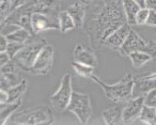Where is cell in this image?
<instances>
[{"instance_id":"cell-1","label":"cell","mask_w":156,"mask_h":125,"mask_svg":"<svg viewBox=\"0 0 156 125\" xmlns=\"http://www.w3.org/2000/svg\"><path fill=\"white\" fill-rule=\"evenodd\" d=\"M86 28L94 46L104 45L105 41L119 27L127 23L122 0H94Z\"/></svg>"},{"instance_id":"cell-2","label":"cell","mask_w":156,"mask_h":125,"mask_svg":"<svg viewBox=\"0 0 156 125\" xmlns=\"http://www.w3.org/2000/svg\"><path fill=\"white\" fill-rule=\"evenodd\" d=\"M90 78L103 88L106 97L114 104H125L127 101L133 98L135 78L131 73L126 74L120 81L113 85L105 83L94 74Z\"/></svg>"},{"instance_id":"cell-3","label":"cell","mask_w":156,"mask_h":125,"mask_svg":"<svg viewBox=\"0 0 156 125\" xmlns=\"http://www.w3.org/2000/svg\"><path fill=\"white\" fill-rule=\"evenodd\" d=\"M54 121L53 111L48 106H37L23 110H17L10 116L7 123L34 125V124H51Z\"/></svg>"},{"instance_id":"cell-4","label":"cell","mask_w":156,"mask_h":125,"mask_svg":"<svg viewBox=\"0 0 156 125\" xmlns=\"http://www.w3.org/2000/svg\"><path fill=\"white\" fill-rule=\"evenodd\" d=\"M47 45L46 41L37 37L36 35L32 36L12 59L19 69L25 72H30L33 64L35 63L39 54L42 48Z\"/></svg>"},{"instance_id":"cell-5","label":"cell","mask_w":156,"mask_h":125,"mask_svg":"<svg viewBox=\"0 0 156 125\" xmlns=\"http://www.w3.org/2000/svg\"><path fill=\"white\" fill-rule=\"evenodd\" d=\"M34 12V0H27L23 6L14 9L1 25H12L28 30L33 36L35 35L32 27V14Z\"/></svg>"},{"instance_id":"cell-6","label":"cell","mask_w":156,"mask_h":125,"mask_svg":"<svg viewBox=\"0 0 156 125\" xmlns=\"http://www.w3.org/2000/svg\"><path fill=\"white\" fill-rule=\"evenodd\" d=\"M67 110L73 113L82 124L87 123L92 116V106L90 95L73 91Z\"/></svg>"},{"instance_id":"cell-7","label":"cell","mask_w":156,"mask_h":125,"mask_svg":"<svg viewBox=\"0 0 156 125\" xmlns=\"http://www.w3.org/2000/svg\"><path fill=\"white\" fill-rule=\"evenodd\" d=\"M72 75L70 73H65L60 81L58 89L50 97V104L54 110L61 112L67 109L73 95Z\"/></svg>"},{"instance_id":"cell-8","label":"cell","mask_w":156,"mask_h":125,"mask_svg":"<svg viewBox=\"0 0 156 125\" xmlns=\"http://www.w3.org/2000/svg\"><path fill=\"white\" fill-rule=\"evenodd\" d=\"M54 59V48L51 45H45L33 64L30 73L36 75H48L51 72Z\"/></svg>"},{"instance_id":"cell-9","label":"cell","mask_w":156,"mask_h":125,"mask_svg":"<svg viewBox=\"0 0 156 125\" xmlns=\"http://www.w3.org/2000/svg\"><path fill=\"white\" fill-rule=\"evenodd\" d=\"M32 27L35 35L44 30L59 29L58 16H52L41 12H33Z\"/></svg>"},{"instance_id":"cell-10","label":"cell","mask_w":156,"mask_h":125,"mask_svg":"<svg viewBox=\"0 0 156 125\" xmlns=\"http://www.w3.org/2000/svg\"><path fill=\"white\" fill-rule=\"evenodd\" d=\"M145 105V96L132 98L126 102L122 112L123 123L128 124L139 119L140 114Z\"/></svg>"},{"instance_id":"cell-11","label":"cell","mask_w":156,"mask_h":125,"mask_svg":"<svg viewBox=\"0 0 156 125\" xmlns=\"http://www.w3.org/2000/svg\"><path fill=\"white\" fill-rule=\"evenodd\" d=\"M147 41H145L139 34L131 28L129 35L122 44V46L119 49V52L121 55L128 56L132 52L135 51H143L146 47Z\"/></svg>"},{"instance_id":"cell-12","label":"cell","mask_w":156,"mask_h":125,"mask_svg":"<svg viewBox=\"0 0 156 125\" xmlns=\"http://www.w3.org/2000/svg\"><path fill=\"white\" fill-rule=\"evenodd\" d=\"M154 88H156V73H152L138 79H135L133 98L145 96Z\"/></svg>"},{"instance_id":"cell-13","label":"cell","mask_w":156,"mask_h":125,"mask_svg":"<svg viewBox=\"0 0 156 125\" xmlns=\"http://www.w3.org/2000/svg\"><path fill=\"white\" fill-rule=\"evenodd\" d=\"M131 30V26L129 24H125L115 30L111 35L105 41L104 45L111 49L119 50L122 44L126 41Z\"/></svg>"},{"instance_id":"cell-14","label":"cell","mask_w":156,"mask_h":125,"mask_svg":"<svg viewBox=\"0 0 156 125\" xmlns=\"http://www.w3.org/2000/svg\"><path fill=\"white\" fill-rule=\"evenodd\" d=\"M73 60L79 63H83L91 67H96L97 58L94 51L91 48H87L78 44L73 51Z\"/></svg>"},{"instance_id":"cell-15","label":"cell","mask_w":156,"mask_h":125,"mask_svg":"<svg viewBox=\"0 0 156 125\" xmlns=\"http://www.w3.org/2000/svg\"><path fill=\"white\" fill-rule=\"evenodd\" d=\"M66 10L73 17L76 27H80L81 26H83L87 11V5L86 3L82 2L81 0H78L74 4L71 5Z\"/></svg>"},{"instance_id":"cell-16","label":"cell","mask_w":156,"mask_h":125,"mask_svg":"<svg viewBox=\"0 0 156 125\" xmlns=\"http://www.w3.org/2000/svg\"><path fill=\"white\" fill-rule=\"evenodd\" d=\"M58 9L59 4L58 0H34V12L58 16Z\"/></svg>"},{"instance_id":"cell-17","label":"cell","mask_w":156,"mask_h":125,"mask_svg":"<svg viewBox=\"0 0 156 125\" xmlns=\"http://www.w3.org/2000/svg\"><path fill=\"white\" fill-rule=\"evenodd\" d=\"M126 104V103H125ZM125 104H115L116 105L107 108L103 112V118L105 120V124H122V112Z\"/></svg>"},{"instance_id":"cell-18","label":"cell","mask_w":156,"mask_h":125,"mask_svg":"<svg viewBox=\"0 0 156 125\" xmlns=\"http://www.w3.org/2000/svg\"><path fill=\"white\" fill-rule=\"evenodd\" d=\"M21 105V99L13 103H4L0 105V124H6L10 116L19 109Z\"/></svg>"},{"instance_id":"cell-19","label":"cell","mask_w":156,"mask_h":125,"mask_svg":"<svg viewBox=\"0 0 156 125\" xmlns=\"http://www.w3.org/2000/svg\"><path fill=\"white\" fill-rule=\"evenodd\" d=\"M122 1H123V8L127 17V23L130 26L136 25V16L141 8L135 0H122Z\"/></svg>"},{"instance_id":"cell-20","label":"cell","mask_w":156,"mask_h":125,"mask_svg":"<svg viewBox=\"0 0 156 125\" xmlns=\"http://www.w3.org/2000/svg\"><path fill=\"white\" fill-rule=\"evenodd\" d=\"M7 40L9 41H14V42H19V43H26L33 35L27 30L26 28L23 27H18L14 31L9 32L7 35H5Z\"/></svg>"},{"instance_id":"cell-21","label":"cell","mask_w":156,"mask_h":125,"mask_svg":"<svg viewBox=\"0 0 156 125\" xmlns=\"http://www.w3.org/2000/svg\"><path fill=\"white\" fill-rule=\"evenodd\" d=\"M27 83L25 79H23L20 84L10 88L7 93H8V101L7 103H13L22 98V96L24 95V93L27 91Z\"/></svg>"},{"instance_id":"cell-22","label":"cell","mask_w":156,"mask_h":125,"mask_svg":"<svg viewBox=\"0 0 156 125\" xmlns=\"http://www.w3.org/2000/svg\"><path fill=\"white\" fill-rule=\"evenodd\" d=\"M58 23H59V30L62 33H67L70 30H73L76 27L75 23L73 17L67 10L59 11L58 14Z\"/></svg>"},{"instance_id":"cell-23","label":"cell","mask_w":156,"mask_h":125,"mask_svg":"<svg viewBox=\"0 0 156 125\" xmlns=\"http://www.w3.org/2000/svg\"><path fill=\"white\" fill-rule=\"evenodd\" d=\"M128 56H129L131 61H132L133 66L136 67V68H140V67H142L143 65H145L146 63H148L149 61H151L152 59L151 55H149L148 53L144 52V51L132 52Z\"/></svg>"},{"instance_id":"cell-24","label":"cell","mask_w":156,"mask_h":125,"mask_svg":"<svg viewBox=\"0 0 156 125\" xmlns=\"http://www.w3.org/2000/svg\"><path fill=\"white\" fill-rule=\"evenodd\" d=\"M139 120L146 124L156 125V108L144 105Z\"/></svg>"},{"instance_id":"cell-25","label":"cell","mask_w":156,"mask_h":125,"mask_svg":"<svg viewBox=\"0 0 156 125\" xmlns=\"http://www.w3.org/2000/svg\"><path fill=\"white\" fill-rule=\"evenodd\" d=\"M72 66L73 68V70L75 71V73L80 75L82 77L85 78H90L93 75V72H94V67L88 66L83 63H79L77 61H74L72 63Z\"/></svg>"},{"instance_id":"cell-26","label":"cell","mask_w":156,"mask_h":125,"mask_svg":"<svg viewBox=\"0 0 156 125\" xmlns=\"http://www.w3.org/2000/svg\"><path fill=\"white\" fill-rule=\"evenodd\" d=\"M1 76L5 78V80L9 83V85L10 86V88H12V87H14V86L20 84L22 81H23V78H22V75L18 73V71L12 72V73H1Z\"/></svg>"},{"instance_id":"cell-27","label":"cell","mask_w":156,"mask_h":125,"mask_svg":"<svg viewBox=\"0 0 156 125\" xmlns=\"http://www.w3.org/2000/svg\"><path fill=\"white\" fill-rule=\"evenodd\" d=\"M25 43H19V42H14V41H9L8 47L6 52L9 55V56L12 58V59L15 56V55L23 48Z\"/></svg>"},{"instance_id":"cell-28","label":"cell","mask_w":156,"mask_h":125,"mask_svg":"<svg viewBox=\"0 0 156 125\" xmlns=\"http://www.w3.org/2000/svg\"><path fill=\"white\" fill-rule=\"evenodd\" d=\"M150 12V9L148 8H141L136 16V25H146V22L148 19V15Z\"/></svg>"},{"instance_id":"cell-29","label":"cell","mask_w":156,"mask_h":125,"mask_svg":"<svg viewBox=\"0 0 156 125\" xmlns=\"http://www.w3.org/2000/svg\"><path fill=\"white\" fill-rule=\"evenodd\" d=\"M145 105L156 108V88L145 95Z\"/></svg>"},{"instance_id":"cell-30","label":"cell","mask_w":156,"mask_h":125,"mask_svg":"<svg viewBox=\"0 0 156 125\" xmlns=\"http://www.w3.org/2000/svg\"><path fill=\"white\" fill-rule=\"evenodd\" d=\"M143 51L151 55L152 59H156V41L153 40L147 41L146 47H145Z\"/></svg>"},{"instance_id":"cell-31","label":"cell","mask_w":156,"mask_h":125,"mask_svg":"<svg viewBox=\"0 0 156 125\" xmlns=\"http://www.w3.org/2000/svg\"><path fill=\"white\" fill-rule=\"evenodd\" d=\"M146 25L151 26V27H156V10L155 9H150Z\"/></svg>"},{"instance_id":"cell-32","label":"cell","mask_w":156,"mask_h":125,"mask_svg":"<svg viewBox=\"0 0 156 125\" xmlns=\"http://www.w3.org/2000/svg\"><path fill=\"white\" fill-rule=\"evenodd\" d=\"M10 60H12V58H10L9 55L6 51L0 52V66H3V65L7 64Z\"/></svg>"},{"instance_id":"cell-33","label":"cell","mask_w":156,"mask_h":125,"mask_svg":"<svg viewBox=\"0 0 156 125\" xmlns=\"http://www.w3.org/2000/svg\"><path fill=\"white\" fill-rule=\"evenodd\" d=\"M9 44V41L7 40L6 36L1 34V37H0V52H5L7 50Z\"/></svg>"},{"instance_id":"cell-34","label":"cell","mask_w":156,"mask_h":125,"mask_svg":"<svg viewBox=\"0 0 156 125\" xmlns=\"http://www.w3.org/2000/svg\"><path fill=\"white\" fill-rule=\"evenodd\" d=\"M146 8L156 10V0H146Z\"/></svg>"},{"instance_id":"cell-35","label":"cell","mask_w":156,"mask_h":125,"mask_svg":"<svg viewBox=\"0 0 156 125\" xmlns=\"http://www.w3.org/2000/svg\"><path fill=\"white\" fill-rule=\"evenodd\" d=\"M7 101H8L7 91H3V90H1V91H0V103L4 104V103H7Z\"/></svg>"},{"instance_id":"cell-36","label":"cell","mask_w":156,"mask_h":125,"mask_svg":"<svg viewBox=\"0 0 156 125\" xmlns=\"http://www.w3.org/2000/svg\"><path fill=\"white\" fill-rule=\"evenodd\" d=\"M140 8H146V0H135Z\"/></svg>"},{"instance_id":"cell-37","label":"cell","mask_w":156,"mask_h":125,"mask_svg":"<svg viewBox=\"0 0 156 125\" xmlns=\"http://www.w3.org/2000/svg\"><path fill=\"white\" fill-rule=\"evenodd\" d=\"M81 1H83L84 3H86L87 5H88V4H90L91 2H93L94 0H81Z\"/></svg>"}]
</instances>
